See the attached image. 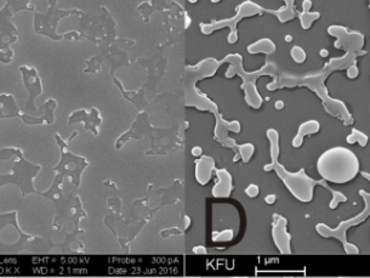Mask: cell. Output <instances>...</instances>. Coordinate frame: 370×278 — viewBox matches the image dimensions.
Segmentation results:
<instances>
[{
  "label": "cell",
  "mask_w": 370,
  "mask_h": 278,
  "mask_svg": "<svg viewBox=\"0 0 370 278\" xmlns=\"http://www.w3.org/2000/svg\"><path fill=\"white\" fill-rule=\"evenodd\" d=\"M40 170V166L32 164L23 157L21 148H0V187L10 184L16 185L23 198L30 194H38L33 186V178Z\"/></svg>",
  "instance_id": "obj_1"
},
{
  "label": "cell",
  "mask_w": 370,
  "mask_h": 278,
  "mask_svg": "<svg viewBox=\"0 0 370 278\" xmlns=\"http://www.w3.org/2000/svg\"><path fill=\"white\" fill-rule=\"evenodd\" d=\"M38 237L28 234L19 228L17 210L0 214V254H15L23 249L36 248Z\"/></svg>",
  "instance_id": "obj_2"
},
{
  "label": "cell",
  "mask_w": 370,
  "mask_h": 278,
  "mask_svg": "<svg viewBox=\"0 0 370 278\" xmlns=\"http://www.w3.org/2000/svg\"><path fill=\"white\" fill-rule=\"evenodd\" d=\"M12 15V11H10L7 4L0 10V62L2 64H10L12 61L13 52L10 49V45L11 42L17 40L18 30L10 22V17Z\"/></svg>",
  "instance_id": "obj_3"
},
{
  "label": "cell",
  "mask_w": 370,
  "mask_h": 278,
  "mask_svg": "<svg viewBox=\"0 0 370 278\" xmlns=\"http://www.w3.org/2000/svg\"><path fill=\"white\" fill-rule=\"evenodd\" d=\"M19 70L22 73V78H23V84L26 90L28 92V100L26 104L27 110H36L35 106V98L40 95L43 92L41 88V82L39 78L38 72L34 68H28L26 66L19 67Z\"/></svg>",
  "instance_id": "obj_4"
},
{
  "label": "cell",
  "mask_w": 370,
  "mask_h": 278,
  "mask_svg": "<svg viewBox=\"0 0 370 278\" xmlns=\"http://www.w3.org/2000/svg\"><path fill=\"white\" fill-rule=\"evenodd\" d=\"M41 107L45 108V114L41 116V117H30V116L24 114V113H21L19 114V118L22 119L26 126H35V124H52L53 123V110L56 108V101L53 100H49L46 104H43Z\"/></svg>",
  "instance_id": "obj_5"
},
{
  "label": "cell",
  "mask_w": 370,
  "mask_h": 278,
  "mask_svg": "<svg viewBox=\"0 0 370 278\" xmlns=\"http://www.w3.org/2000/svg\"><path fill=\"white\" fill-rule=\"evenodd\" d=\"M214 169H215V162L211 157H203L202 160H197L196 178L198 182L202 185L208 184L213 176Z\"/></svg>",
  "instance_id": "obj_6"
},
{
  "label": "cell",
  "mask_w": 370,
  "mask_h": 278,
  "mask_svg": "<svg viewBox=\"0 0 370 278\" xmlns=\"http://www.w3.org/2000/svg\"><path fill=\"white\" fill-rule=\"evenodd\" d=\"M0 119H9L19 117L21 112L16 104L15 98L9 94H1L0 95Z\"/></svg>",
  "instance_id": "obj_7"
},
{
  "label": "cell",
  "mask_w": 370,
  "mask_h": 278,
  "mask_svg": "<svg viewBox=\"0 0 370 278\" xmlns=\"http://www.w3.org/2000/svg\"><path fill=\"white\" fill-rule=\"evenodd\" d=\"M219 181L213 188V194L215 197L224 198L228 197L232 191V176L227 172V170H220L217 172Z\"/></svg>",
  "instance_id": "obj_8"
},
{
  "label": "cell",
  "mask_w": 370,
  "mask_h": 278,
  "mask_svg": "<svg viewBox=\"0 0 370 278\" xmlns=\"http://www.w3.org/2000/svg\"><path fill=\"white\" fill-rule=\"evenodd\" d=\"M248 50L251 54L261 52V51H264V52H272V51H275V44L271 40H268V39H262V40L250 45L248 48Z\"/></svg>",
  "instance_id": "obj_9"
},
{
  "label": "cell",
  "mask_w": 370,
  "mask_h": 278,
  "mask_svg": "<svg viewBox=\"0 0 370 278\" xmlns=\"http://www.w3.org/2000/svg\"><path fill=\"white\" fill-rule=\"evenodd\" d=\"M30 0H7V5L12 8V14L18 12L21 10H33V8L28 6Z\"/></svg>",
  "instance_id": "obj_10"
},
{
  "label": "cell",
  "mask_w": 370,
  "mask_h": 278,
  "mask_svg": "<svg viewBox=\"0 0 370 278\" xmlns=\"http://www.w3.org/2000/svg\"><path fill=\"white\" fill-rule=\"evenodd\" d=\"M318 130H319L318 122H315V120L306 122V123H305L304 126H301V128H300V134H299L298 136H301V135H304V134H315V132H318Z\"/></svg>",
  "instance_id": "obj_11"
},
{
  "label": "cell",
  "mask_w": 370,
  "mask_h": 278,
  "mask_svg": "<svg viewBox=\"0 0 370 278\" xmlns=\"http://www.w3.org/2000/svg\"><path fill=\"white\" fill-rule=\"evenodd\" d=\"M254 150H255V148H254V146L251 144H243V146H241V148H239V152H241L243 160H244V162L249 160L250 158L253 157Z\"/></svg>",
  "instance_id": "obj_12"
},
{
  "label": "cell",
  "mask_w": 370,
  "mask_h": 278,
  "mask_svg": "<svg viewBox=\"0 0 370 278\" xmlns=\"http://www.w3.org/2000/svg\"><path fill=\"white\" fill-rule=\"evenodd\" d=\"M292 58L298 64H302L306 60V52L300 46H294L292 49Z\"/></svg>",
  "instance_id": "obj_13"
},
{
  "label": "cell",
  "mask_w": 370,
  "mask_h": 278,
  "mask_svg": "<svg viewBox=\"0 0 370 278\" xmlns=\"http://www.w3.org/2000/svg\"><path fill=\"white\" fill-rule=\"evenodd\" d=\"M245 194H247L248 196H249L250 198H254L256 197V196L259 194V187L256 185H250L249 187L247 188V191H245Z\"/></svg>",
  "instance_id": "obj_14"
},
{
  "label": "cell",
  "mask_w": 370,
  "mask_h": 278,
  "mask_svg": "<svg viewBox=\"0 0 370 278\" xmlns=\"http://www.w3.org/2000/svg\"><path fill=\"white\" fill-rule=\"evenodd\" d=\"M266 202L268 204H273L276 202V196L275 194H271V196H267L266 197Z\"/></svg>",
  "instance_id": "obj_15"
},
{
  "label": "cell",
  "mask_w": 370,
  "mask_h": 278,
  "mask_svg": "<svg viewBox=\"0 0 370 278\" xmlns=\"http://www.w3.org/2000/svg\"><path fill=\"white\" fill-rule=\"evenodd\" d=\"M192 154H193V156H200V154H202V148H200V147H194V148L192 150Z\"/></svg>",
  "instance_id": "obj_16"
},
{
  "label": "cell",
  "mask_w": 370,
  "mask_h": 278,
  "mask_svg": "<svg viewBox=\"0 0 370 278\" xmlns=\"http://www.w3.org/2000/svg\"><path fill=\"white\" fill-rule=\"evenodd\" d=\"M194 253H205V249L203 246H194Z\"/></svg>",
  "instance_id": "obj_17"
},
{
  "label": "cell",
  "mask_w": 370,
  "mask_h": 278,
  "mask_svg": "<svg viewBox=\"0 0 370 278\" xmlns=\"http://www.w3.org/2000/svg\"><path fill=\"white\" fill-rule=\"evenodd\" d=\"M283 107H284V104H283V102H282V101H278L276 104V108L281 110V108H283Z\"/></svg>",
  "instance_id": "obj_18"
},
{
  "label": "cell",
  "mask_w": 370,
  "mask_h": 278,
  "mask_svg": "<svg viewBox=\"0 0 370 278\" xmlns=\"http://www.w3.org/2000/svg\"><path fill=\"white\" fill-rule=\"evenodd\" d=\"M321 55L322 56H328V51L327 50H322L321 51Z\"/></svg>",
  "instance_id": "obj_19"
},
{
  "label": "cell",
  "mask_w": 370,
  "mask_h": 278,
  "mask_svg": "<svg viewBox=\"0 0 370 278\" xmlns=\"http://www.w3.org/2000/svg\"><path fill=\"white\" fill-rule=\"evenodd\" d=\"M285 40H287V42H292V36H285Z\"/></svg>",
  "instance_id": "obj_20"
},
{
  "label": "cell",
  "mask_w": 370,
  "mask_h": 278,
  "mask_svg": "<svg viewBox=\"0 0 370 278\" xmlns=\"http://www.w3.org/2000/svg\"><path fill=\"white\" fill-rule=\"evenodd\" d=\"M211 2H219L220 0H211Z\"/></svg>",
  "instance_id": "obj_21"
},
{
  "label": "cell",
  "mask_w": 370,
  "mask_h": 278,
  "mask_svg": "<svg viewBox=\"0 0 370 278\" xmlns=\"http://www.w3.org/2000/svg\"><path fill=\"white\" fill-rule=\"evenodd\" d=\"M188 2H196L197 0H188Z\"/></svg>",
  "instance_id": "obj_22"
}]
</instances>
